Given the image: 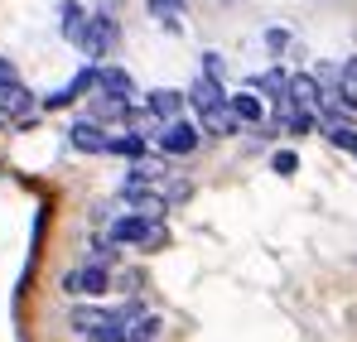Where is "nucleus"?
Segmentation results:
<instances>
[{
  "instance_id": "obj_1",
  "label": "nucleus",
  "mask_w": 357,
  "mask_h": 342,
  "mask_svg": "<svg viewBox=\"0 0 357 342\" xmlns=\"http://www.w3.org/2000/svg\"><path fill=\"white\" fill-rule=\"evenodd\" d=\"M112 241L116 246H140V251H165L169 246V227L160 217L135 212V217H116L112 222Z\"/></svg>"
},
{
  "instance_id": "obj_2",
  "label": "nucleus",
  "mask_w": 357,
  "mask_h": 342,
  "mask_svg": "<svg viewBox=\"0 0 357 342\" xmlns=\"http://www.w3.org/2000/svg\"><path fill=\"white\" fill-rule=\"evenodd\" d=\"M198 140H203V130H198L193 121H178V116L165 121V130H155V145H160V155H169V160L193 155V150H198Z\"/></svg>"
},
{
  "instance_id": "obj_3",
  "label": "nucleus",
  "mask_w": 357,
  "mask_h": 342,
  "mask_svg": "<svg viewBox=\"0 0 357 342\" xmlns=\"http://www.w3.org/2000/svg\"><path fill=\"white\" fill-rule=\"evenodd\" d=\"M107 289H112V265H97V261H87V265L63 275V294H73V299H97Z\"/></svg>"
},
{
  "instance_id": "obj_4",
  "label": "nucleus",
  "mask_w": 357,
  "mask_h": 342,
  "mask_svg": "<svg viewBox=\"0 0 357 342\" xmlns=\"http://www.w3.org/2000/svg\"><path fill=\"white\" fill-rule=\"evenodd\" d=\"M116 39H121V29H116V20L102 10V15H87V29H82V39H77V49L87 58H107L112 49H116Z\"/></svg>"
},
{
  "instance_id": "obj_5",
  "label": "nucleus",
  "mask_w": 357,
  "mask_h": 342,
  "mask_svg": "<svg viewBox=\"0 0 357 342\" xmlns=\"http://www.w3.org/2000/svg\"><path fill=\"white\" fill-rule=\"evenodd\" d=\"M183 102H188L198 116H208V111H218V107H227V92H222V82H218L213 72H203V77L183 92Z\"/></svg>"
},
{
  "instance_id": "obj_6",
  "label": "nucleus",
  "mask_w": 357,
  "mask_h": 342,
  "mask_svg": "<svg viewBox=\"0 0 357 342\" xmlns=\"http://www.w3.org/2000/svg\"><path fill=\"white\" fill-rule=\"evenodd\" d=\"M92 87H97V68L87 63L68 87H59V92H49V97H44V111H63V107H73V102H77L82 92H92Z\"/></svg>"
},
{
  "instance_id": "obj_7",
  "label": "nucleus",
  "mask_w": 357,
  "mask_h": 342,
  "mask_svg": "<svg viewBox=\"0 0 357 342\" xmlns=\"http://www.w3.org/2000/svg\"><path fill=\"white\" fill-rule=\"evenodd\" d=\"M68 140H73V150H82V155H107V130L97 125V121H73L68 125Z\"/></svg>"
},
{
  "instance_id": "obj_8",
  "label": "nucleus",
  "mask_w": 357,
  "mask_h": 342,
  "mask_svg": "<svg viewBox=\"0 0 357 342\" xmlns=\"http://www.w3.org/2000/svg\"><path fill=\"white\" fill-rule=\"evenodd\" d=\"M97 92H102V97H116V102H130V97H135V82H130L126 68H112V63H107V68H97Z\"/></svg>"
},
{
  "instance_id": "obj_9",
  "label": "nucleus",
  "mask_w": 357,
  "mask_h": 342,
  "mask_svg": "<svg viewBox=\"0 0 357 342\" xmlns=\"http://www.w3.org/2000/svg\"><path fill=\"white\" fill-rule=\"evenodd\" d=\"M285 97H290L295 107H304V111H319V102H324V87H319V77H314V72H295Z\"/></svg>"
},
{
  "instance_id": "obj_10",
  "label": "nucleus",
  "mask_w": 357,
  "mask_h": 342,
  "mask_svg": "<svg viewBox=\"0 0 357 342\" xmlns=\"http://www.w3.org/2000/svg\"><path fill=\"white\" fill-rule=\"evenodd\" d=\"M29 111H34V97L24 92V82H0V116L24 121Z\"/></svg>"
},
{
  "instance_id": "obj_11",
  "label": "nucleus",
  "mask_w": 357,
  "mask_h": 342,
  "mask_svg": "<svg viewBox=\"0 0 357 342\" xmlns=\"http://www.w3.org/2000/svg\"><path fill=\"white\" fill-rule=\"evenodd\" d=\"M145 111L160 116V121H169V116L183 111V92H174V87H155V92H145Z\"/></svg>"
},
{
  "instance_id": "obj_12",
  "label": "nucleus",
  "mask_w": 357,
  "mask_h": 342,
  "mask_svg": "<svg viewBox=\"0 0 357 342\" xmlns=\"http://www.w3.org/2000/svg\"><path fill=\"white\" fill-rule=\"evenodd\" d=\"M59 29H63V39H68V44H77V39H82V29H87V10H82L77 0H63V5H59Z\"/></svg>"
},
{
  "instance_id": "obj_13",
  "label": "nucleus",
  "mask_w": 357,
  "mask_h": 342,
  "mask_svg": "<svg viewBox=\"0 0 357 342\" xmlns=\"http://www.w3.org/2000/svg\"><path fill=\"white\" fill-rule=\"evenodd\" d=\"M251 87H261V92H266V97H275V102H285V92H290V72H280V68L256 72V77H251Z\"/></svg>"
},
{
  "instance_id": "obj_14",
  "label": "nucleus",
  "mask_w": 357,
  "mask_h": 342,
  "mask_svg": "<svg viewBox=\"0 0 357 342\" xmlns=\"http://www.w3.org/2000/svg\"><path fill=\"white\" fill-rule=\"evenodd\" d=\"M155 338H160V318L155 313H135L126 323V342H155Z\"/></svg>"
},
{
  "instance_id": "obj_15",
  "label": "nucleus",
  "mask_w": 357,
  "mask_h": 342,
  "mask_svg": "<svg viewBox=\"0 0 357 342\" xmlns=\"http://www.w3.org/2000/svg\"><path fill=\"white\" fill-rule=\"evenodd\" d=\"M227 107H232V116H237L241 125H256V121H261V102H256V97H251V92H237V97H227Z\"/></svg>"
},
{
  "instance_id": "obj_16",
  "label": "nucleus",
  "mask_w": 357,
  "mask_h": 342,
  "mask_svg": "<svg viewBox=\"0 0 357 342\" xmlns=\"http://www.w3.org/2000/svg\"><path fill=\"white\" fill-rule=\"evenodd\" d=\"M324 135H328V140H333L338 150H348V155H357V125H353V121H333V125H328Z\"/></svg>"
},
{
  "instance_id": "obj_17",
  "label": "nucleus",
  "mask_w": 357,
  "mask_h": 342,
  "mask_svg": "<svg viewBox=\"0 0 357 342\" xmlns=\"http://www.w3.org/2000/svg\"><path fill=\"white\" fill-rule=\"evenodd\" d=\"M145 10L160 20V24H169V29H178V15H183V0H145Z\"/></svg>"
},
{
  "instance_id": "obj_18",
  "label": "nucleus",
  "mask_w": 357,
  "mask_h": 342,
  "mask_svg": "<svg viewBox=\"0 0 357 342\" xmlns=\"http://www.w3.org/2000/svg\"><path fill=\"white\" fill-rule=\"evenodd\" d=\"M107 155H126V160H140V155H145V140H140V135H112V140H107Z\"/></svg>"
},
{
  "instance_id": "obj_19",
  "label": "nucleus",
  "mask_w": 357,
  "mask_h": 342,
  "mask_svg": "<svg viewBox=\"0 0 357 342\" xmlns=\"http://www.w3.org/2000/svg\"><path fill=\"white\" fill-rule=\"evenodd\" d=\"M87 342H126V323L121 318H107V323H97L92 333H82Z\"/></svg>"
},
{
  "instance_id": "obj_20",
  "label": "nucleus",
  "mask_w": 357,
  "mask_h": 342,
  "mask_svg": "<svg viewBox=\"0 0 357 342\" xmlns=\"http://www.w3.org/2000/svg\"><path fill=\"white\" fill-rule=\"evenodd\" d=\"M92 261H97V265H112V261H116V241H112V236H107V241H97Z\"/></svg>"
},
{
  "instance_id": "obj_21",
  "label": "nucleus",
  "mask_w": 357,
  "mask_h": 342,
  "mask_svg": "<svg viewBox=\"0 0 357 342\" xmlns=\"http://www.w3.org/2000/svg\"><path fill=\"white\" fill-rule=\"evenodd\" d=\"M295 155H275V173H280V178H290V173H295Z\"/></svg>"
},
{
  "instance_id": "obj_22",
  "label": "nucleus",
  "mask_w": 357,
  "mask_h": 342,
  "mask_svg": "<svg viewBox=\"0 0 357 342\" xmlns=\"http://www.w3.org/2000/svg\"><path fill=\"white\" fill-rule=\"evenodd\" d=\"M266 44H271V49H275V54H280V49H285V44H290V34H285V29H266Z\"/></svg>"
},
{
  "instance_id": "obj_23",
  "label": "nucleus",
  "mask_w": 357,
  "mask_h": 342,
  "mask_svg": "<svg viewBox=\"0 0 357 342\" xmlns=\"http://www.w3.org/2000/svg\"><path fill=\"white\" fill-rule=\"evenodd\" d=\"M203 72H213V77H222V58H218V54H203Z\"/></svg>"
},
{
  "instance_id": "obj_24",
  "label": "nucleus",
  "mask_w": 357,
  "mask_h": 342,
  "mask_svg": "<svg viewBox=\"0 0 357 342\" xmlns=\"http://www.w3.org/2000/svg\"><path fill=\"white\" fill-rule=\"evenodd\" d=\"M343 87H357V58L343 63Z\"/></svg>"
},
{
  "instance_id": "obj_25",
  "label": "nucleus",
  "mask_w": 357,
  "mask_h": 342,
  "mask_svg": "<svg viewBox=\"0 0 357 342\" xmlns=\"http://www.w3.org/2000/svg\"><path fill=\"white\" fill-rule=\"evenodd\" d=\"M0 82H20V72H15V63H10V58H0Z\"/></svg>"
}]
</instances>
